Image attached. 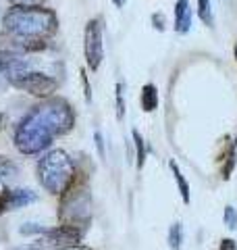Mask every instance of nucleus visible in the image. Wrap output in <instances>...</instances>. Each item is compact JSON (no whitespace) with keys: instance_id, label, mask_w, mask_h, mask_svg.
Segmentation results:
<instances>
[{"instance_id":"f8f14e48","label":"nucleus","mask_w":237,"mask_h":250,"mask_svg":"<svg viewBox=\"0 0 237 250\" xmlns=\"http://www.w3.org/2000/svg\"><path fill=\"white\" fill-rule=\"evenodd\" d=\"M169 169H171L173 177H175V184H177V188H179L181 198H183L185 205H189V200H192V196H189V184H187L185 175L181 173V169H179V165H177L175 161H171V163H169Z\"/></svg>"},{"instance_id":"aec40b11","label":"nucleus","mask_w":237,"mask_h":250,"mask_svg":"<svg viewBox=\"0 0 237 250\" xmlns=\"http://www.w3.org/2000/svg\"><path fill=\"white\" fill-rule=\"evenodd\" d=\"M13 6H44L46 0H9Z\"/></svg>"},{"instance_id":"cd10ccee","label":"nucleus","mask_w":237,"mask_h":250,"mask_svg":"<svg viewBox=\"0 0 237 250\" xmlns=\"http://www.w3.org/2000/svg\"><path fill=\"white\" fill-rule=\"evenodd\" d=\"M113 4L117 6V9H123V6H125V0H113Z\"/></svg>"},{"instance_id":"b1692460","label":"nucleus","mask_w":237,"mask_h":250,"mask_svg":"<svg viewBox=\"0 0 237 250\" xmlns=\"http://www.w3.org/2000/svg\"><path fill=\"white\" fill-rule=\"evenodd\" d=\"M152 21H154V27H156V29H160V31L164 29V17H162V15L154 13V15H152Z\"/></svg>"},{"instance_id":"a211bd4d","label":"nucleus","mask_w":237,"mask_h":250,"mask_svg":"<svg viewBox=\"0 0 237 250\" xmlns=\"http://www.w3.org/2000/svg\"><path fill=\"white\" fill-rule=\"evenodd\" d=\"M223 219H225V225L229 229H237V210L233 207H225Z\"/></svg>"},{"instance_id":"412c9836","label":"nucleus","mask_w":237,"mask_h":250,"mask_svg":"<svg viewBox=\"0 0 237 250\" xmlns=\"http://www.w3.org/2000/svg\"><path fill=\"white\" fill-rule=\"evenodd\" d=\"M218 250H237V242L231 240V238H225V240H220V246Z\"/></svg>"},{"instance_id":"9b49d317","label":"nucleus","mask_w":237,"mask_h":250,"mask_svg":"<svg viewBox=\"0 0 237 250\" xmlns=\"http://www.w3.org/2000/svg\"><path fill=\"white\" fill-rule=\"evenodd\" d=\"M141 108H144L146 113H152L158 108V103H160V96H158V90L154 83H146L144 88H141Z\"/></svg>"},{"instance_id":"5701e85b","label":"nucleus","mask_w":237,"mask_h":250,"mask_svg":"<svg viewBox=\"0 0 237 250\" xmlns=\"http://www.w3.org/2000/svg\"><path fill=\"white\" fill-rule=\"evenodd\" d=\"M15 250H46L42 244H40V242L36 240V242H31V244H25V246H17Z\"/></svg>"},{"instance_id":"ddd939ff","label":"nucleus","mask_w":237,"mask_h":250,"mask_svg":"<svg viewBox=\"0 0 237 250\" xmlns=\"http://www.w3.org/2000/svg\"><path fill=\"white\" fill-rule=\"evenodd\" d=\"M169 246L171 250H181L183 248V225L175 221L169 228Z\"/></svg>"},{"instance_id":"4468645a","label":"nucleus","mask_w":237,"mask_h":250,"mask_svg":"<svg viewBox=\"0 0 237 250\" xmlns=\"http://www.w3.org/2000/svg\"><path fill=\"white\" fill-rule=\"evenodd\" d=\"M198 17H200L208 27H215V13H212L210 0H198Z\"/></svg>"},{"instance_id":"0eeeda50","label":"nucleus","mask_w":237,"mask_h":250,"mask_svg":"<svg viewBox=\"0 0 237 250\" xmlns=\"http://www.w3.org/2000/svg\"><path fill=\"white\" fill-rule=\"evenodd\" d=\"M29 71H34V61L25 59L17 50H0V73L11 83Z\"/></svg>"},{"instance_id":"39448f33","label":"nucleus","mask_w":237,"mask_h":250,"mask_svg":"<svg viewBox=\"0 0 237 250\" xmlns=\"http://www.w3.org/2000/svg\"><path fill=\"white\" fill-rule=\"evenodd\" d=\"M102 19H90L85 25L83 34V52H85V62H88L90 71H98L102 61H104V42H102Z\"/></svg>"},{"instance_id":"2eb2a0df","label":"nucleus","mask_w":237,"mask_h":250,"mask_svg":"<svg viewBox=\"0 0 237 250\" xmlns=\"http://www.w3.org/2000/svg\"><path fill=\"white\" fill-rule=\"evenodd\" d=\"M131 136H133V144H136V163H138V169H141V167H144V163H146V144H144V138L139 136L138 129H133Z\"/></svg>"},{"instance_id":"bb28decb","label":"nucleus","mask_w":237,"mask_h":250,"mask_svg":"<svg viewBox=\"0 0 237 250\" xmlns=\"http://www.w3.org/2000/svg\"><path fill=\"white\" fill-rule=\"evenodd\" d=\"M67 250H92V248H88V246H81V244H77V246H71V248H67Z\"/></svg>"},{"instance_id":"c85d7f7f","label":"nucleus","mask_w":237,"mask_h":250,"mask_svg":"<svg viewBox=\"0 0 237 250\" xmlns=\"http://www.w3.org/2000/svg\"><path fill=\"white\" fill-rule=\"evenodd\" d=\"M235 57H237V46H235Z\"/></svg>"},{"instance_id":"a878e982","label":"nucleus","mask_w":237,"mask_h":250,"mask_svg":"<svg viewBox=\"0 0 237 250\" xmlns=\"http://www.w3.org/2000/svg\"><path fill=\"white\" fill-rule=\"evenodd\" d=\"M6 119H9V117H6V113H0V129H2L4 125H6Z\"/></svg>"},{"instance_id":"1a4fd4ad","label":"nucleus","mask_w":237,"mask_h":250,"mask_svg":"<svg viewBox=\"0 0 237 250\" xmlns=\"http://www.w3.org/2000/svg\"><path fill=\"white\" fill-rule=\"evenodd\" d=\"M194 9L189 0H175V31L177 34H187L192 29Z\"/></svg>"},{"instance_id":"dca6fc26","label":"nucleus","mask_w":237,"mask_h":250,"mask_svg":"<svg viewBox=\"0 0 237 250\" xmlns=\"http://www.w3.org/2000/svg\"><path fill=\"white\" fill-rule=\"evenodd\" d=\"M115 92H117V119L123 121V117H125V83L118 82Z\"/></svg>"},{"instance_id":"9d476101","label":"nucleus","mask_w":237,"mask_h":250,"mask_svg":"<svg viewBox=\"0 0 237 250\" xmlns=\"http://www.w3.org/2000/svg\"><path fill=\"white\" fill-rule=\"evenodd\" d=\"M21 175V167L9 156H0V192L11 188Z\"/></svg>"},{"instance_id":"6e6552de","label":"nucleus","mask_w":237,"mask_h":250,"mask_svg":"<svg viewBox=\"0 0 237 250\" xmlns=\"http://www.w3.org/2000/svg\"><path fill=\"white\" fill-rule=\"evenodd\" d=\"M38 202V194L27 188H6L0 192V215L9 213V210H17L23 207H29Z\"/></svg>"},{"instance_id":"f03ea898","label":"nucleus","mask_w":237,"mask_h":250,"mask_svg":"<svg viewBox=\"0 0 237 250\" xmlns=\"http://www.w3.org/2000/svg\"><path fill=\"white\" fill-rule=\"evenodd\" d=\"M4 29L11 34L15 48L42 50L46 40L59 31L57 13L44 6H11L2 17Z\"/></svg>"},{"instance_id":"7ed1b4c3","label":"nucleus","mask_w":237,"mask_h":250,"mask_svg":"<svg viewBox=\"0 0 237 250\" xmlns=\"http://www.w3.org/2000/svg\"><path fill=\"white\" fill-rule=\"evenodd\" d=\"M75 177V161L60 148L48 150L38 161V182L46 192L54 194V196H62L73 186Z\"/></svg>"},{"instance_id":"6ab92c4d","label":"nucleus","mask_w":237,"mask_h":250,"mask_svg":"<svg viewBox=\"0 0 237 250\" xmlns=\"http://www.w3.org/2000/svg\"><path fill=\"white\" fill-rule=\"evenodd\" d=\"M94 142H96V148H98V156L100 159H104L106 152H104V136H102V131L96 129V134H94Z\"/></svg>"},{"instance_id":"20e7f679","label":"nucleus","mask_w":237,"mask_h":250,"mask_svg":"<svg viewBox=\"0 0 237 250\" xmlns=\"http://www.w3.org/2000/svg\"><path fill=\"white\" fill-rule=\"evenodd\" d=\"M59 219L62 225H73V228L85 229L92 219V196L85 186L77 184V177L73 186L62 194V200L59 205Z\"/></svg>"},{"instance_id":"f257e3e1","label":"nucleus","mask_w":237,"mask_h":250,"mask_svg":"<svg viewBox=\"0 0 237 250\" xmlns=\"http://www.w3.org/2000/svg\"><path fill=\"white\" fill-rule=\"evenodd\" d=\"M75 125V111L65 98L50 96L36 104L15 129V146L21 154H40Z\"/></svg>"},{"instance_id":"423d86ee","label":"nucleus","mask_w":237,"mask_h":250,"mask_svg":"<svg viewBox=\"0 0 237 250\" xmlns=\"http://www.w3.org/2000/svg\"><path fill=\"white\" fill-rule=\"evenodd\" d=\"M13 88L23 90L31 94V96H40V98H50L54 92L59 90V80H54L52 75H46L42 71H29L19 80H15Z\"/></svg>"},{"instance_id":"393cba45","label":"nucleus","mask_w":237,"mask_h":250,"mask_svg":"<svg viewBox=\"0 0 237 250\" xmlns=\"http://www.w3.org/2000/svg\"><path fill=\"white\" fill-rule=\"evenodd\" d=\"M6 85H11V82H9V80H6V77H4L2 73H0V92H2V90L6 88Z\"/></svg>"},{"instance_id":"4be33fe9","label":"nucleus","mask_w":237,"mask_h":250,"mask_svg":"<svg viewBox=\"0 0 237 250\" xmlns=\"http://www.w3.org/2000/svg\"><path fill=\"white\" fill-rule=\"evenodd\" d=\"M81 82H83V90H85V100L92 103V90H90V82H88V75L81 73Z\"/></svg>"},{"instance_id":"f3484780","label":"nucleus","mask_w":237,"mask_h":250,"mask_svg":"<svg viewBox=\"0 0 237 250\" xmlns=\"http://www.w3.org/2000/svg\"><path fill=\"white\" fill-rule=\"evenodd\" d=\"M48 229V228H44V225H38V223H23L19 231L23 233V236H34V233H38V236H42V233Z\"/></svg>"}]
</instances>
